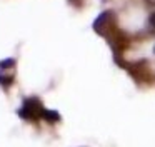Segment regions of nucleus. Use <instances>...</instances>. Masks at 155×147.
<instances>
[{
	"label": "nucleus",
	"mask_w": 155,
	"mask_h": 147,
	"mask_svg": "<svg viewBox=\"0 0 155 147\" xmlns=\"http://www.w3.org/2000/svg\"><path fill=\"white\" fill-rule=\"evenodd\" d=\"M44 107H42V102L35 97H30V99H25L24 100V105L22 109L18 110V115L24 117V119H28V120H37L38 117H42L44 114Z\"/></svg>",
	"instance_id": "nucleus-1"
},
{
	"label": "nucleus",
	"mask_w": 155,
	"mask_h": 147,
	"mask_svg": "<svg viewBox=\"0 0 155 147\" xmlns=\"http://www.w3.org/2000/svg\"><path fill=\"white\" fill-rule=\"evenodd\" d=\"M42 117H44V119L47 120V122H58V120H60V114L55 112V110H48V109H45V110H44Z\"/></svg>",
	"instance_id": "nucleus-2"
},
{
	"label": "nucleus",
	"mask_w": 155,
	"mask_h": 147,
	"mask_svg": "<svg viewBox=\"0 0 155 147\" xmlns=\"http://www.w3.org/2000/svg\"><path fill=\"white\" fill-rule=\"evenodd\" d=\"M15 63L14 59H7V60H2L0 62V69H8V67H12Z\"/></svg>",
	"instance_id": "nucleus-3"
},
{
	"label": "nucleus",
	"mask_w": 155,
	"mask_h": 147,
	"mask_svg": "<svg viewBox=\"0 0 155 147\" xmlns=\"http://www.w3.org/2000/svg\"><path fill=\"white\" fill-rule=\"evenodd\" d=\"M12 82H14V79H12V77H4V75H0V84H2L4 87H8Z\"/></svg>",
	"instance_id": "nucleus-4"
},
{
	"label": "nucleus",
	"mask_w": 155,
	"mask_h": 147,
	"mask_svg": "<svg viewBox=\"0 0 155 147\" xmlns=\"http://www.w3.org/2000/svg\"><path fill=\"white\" fill-rule=\"evenodd\" d=\"M148 25H150L152 30H155V13H153V15H150V19H148Z\"/></svg>",
	"instance_id": "nucleus-5"
},
{
	"label": "nucleus",
	"mask_w": 155,
	"mask_h": 147,
	"mask_svg": "<svg viewBox=\"0 0 155 147\" xmlns=\"http://www.w3.org/2000/svg\"><path fill=\"white\" fill-rule=\"evenodd\" d=\"M147 2H150V3H155V0H147Z\"/></svg>",
	"instance_id": "nucleus-6"
},
{
	"label": "nucleus",
	"mask_w": 155,
	"mask_h": 147,
	"mask_svg": "<svg viewBox=\"0 0 155 147\" xmlns=\"http://www.w3.org/2000/svg\"><path fill=\"white\" fill-rule=\"evenodd\" d=\"M153 52H155V49H153Z\"/></svg>",
	"instance_id": "nucleus-7"
}]
</instances>
